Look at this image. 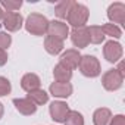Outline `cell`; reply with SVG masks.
<instances>
[{"label": "cell", "mask_w": 125, "mask_h": 125, "mask_svg": "<svg viewBox=\"0 0 125 125\" xmlns=\"http://www.w3.org/2000/svg\"><path fill=\"white\" fill-rule=\"evenodd\" d=\"M68 22L74 27V28H81V27H85L87 21H88V9L87 6L81 5V3H72L71 6V10L66 16Z\"/></svg>", "instance_id": "obj_1"}, {"label": "cell", "mask_w": 125, "mask_h": 125, "mask_svg": "<svg viewBox=\"0 0 125 125\" xmlns=\"http://www.w3.org/2000/svg\"><path fill=\"white\" fill-rule=\"evenodd\" d=\"M25 28L32 35H44L49 28V21L40 13H31L25 21Z\"/></svg>", "instance_id": "obj_2"}, {"label": "cell", "mask_w": 125, "mask_h": 125, "mask_svg": "<svg viewBox=\"0 0 125 125\" xmlns=\"http://www.w3.org/2000/svg\"><path fill=\"white\" fill-rule=\"evenodd\" d=\"M78 68L81 71V74L84 77H88V78H96L100 75V62L97 57L94 56H90V54H85V56H81L80 59V63H78Z\"/></svg>", "instance_id": "obj_3"}, {"label": "cell", "mask_w": 125, "mask_h": 125, "mask_svg": "<svg viewBox=\"0 0 125 125\" xmlns=\"http://www.w3.org/2000/svg\"><path fill=\"white\" fill-rule=\"evenodd\" d=\"M122 83H124V75L118 69L106 71L103 78H102V84H103L104 90H107V91H115V90L121 88Z\"/></svg>", "instance_id": "obj_4"}, {"label": "cell", "mask_w": 125, "mask_h": 125, "mask_svg": "<svg viewBox=\"0 0 125 125\" xmlns=\"http://www.w3.org/2000/svg\"><path fill=\"white\" fill-rule=\"evenodd\" d=\"M103 56L107 62L115 63V62H118L122 57V46L118 41H113V40L107 41L103 47Z\"/></svg>", "instance_id": "obj_5"}, {"label": "cell", "mask_w": 125, "mask_h": 125, "mask_svg": "<svg viewBox=\"0 0 125 125\" xmlns=\"http://www.w3.org/2000/svg\"><path fill=\"white\" fill-rule=\"evenodd\" d=\"M47 34L50 37H54L57 40L63 41L68 37V34H69V28H68V25L65 22H62V21H52V22H49Z\"/></svg>", "instance_id": "obj_6"}, {"label": "cell", "mask_w": 125, "mask_h": 125, "mask_svg": "<svg viewBox=\"0 0 125 125\" xmlns=\"http://www.w3.org/2000/svg\"><path fill=\"white\" fill-rule=\"evenodd\" d=\"M3 25L8 31L10 32H15L18 30H21L22 24H24V19L21 16V13L18 12H5V16H3Z\"/></svg>", "instance_id": "obj_7"}, {"label": "cell", "mask_w": 125, "mask_h": 125, "mask_svg": "<svg viewBox=\"0 0 125 125\" xmlns=\"http://www.w3.org/2000/svg\"><path fill=\"white\" fill-rule=\"evenodd\" d=\"M80 59H81V54L78 53V50L75 49H69L66 50L65 53H62L60 59H59V63L66 66L68 69H75L78 68V63H80Z\"/></svg>", "instance_id": "obj_8"}, {"label": "cell", "mask_w": 125, "mask_h": 125, "mask_svg": "<svg viewBox=\"0 0 125 125\" xmlns=\"http://www.w3.org/2000/svg\"><path fill=\"white\" fill-rule=\"evenodd\" d=\"M107 16L113 22V25L115 24L124 25L125 24V5L121 3V2H116V3L110 5L109 9H107Z\"/></svg>", "instance_id": "obj_9"}, {"label": "cell", "mask_w": 125, "mask_h": 125, "mask_svg": "<svg viewBox=\"0 0 125 125\" xmlns=\"http://www.w3.org/2000/svg\"><path fill=\"white\" fill-rule=\"evenodd\" d=\"M50 116L56 122H65V118L69 112V106L65 102H53L50 104Z\"/></svg>", "instance_id": "obj_10"}, {"label": "cell", "mask_w": 125, "mask_h": 125, "mask_svg": "<svg viewBox=\"0 0 125 125\" xmlns=\"http://www.w3.org/2000/svg\"><path fill=\"white\" fill-rule=\"evenodd\" d=\"M71 40H72L74 46L78 47V49L87 47L88 43H90V37H88V30H87V27L74 28L72 32H71Z\"/></svg>", "instance_id": "obj_11"}, {"label": "cell", "mask_w": 125, "mask_h": 125, "mask_svg": "<svg viewBox=\"0 0 125 125\" xmlns=\"http://www.w3.org/2000/svg\"><path fill=\"white\" fill-rule=\"evenodd\" d=\"M72 85L69 83H53L50 84V93L54 97H60V99H66L72 94Z\"/></svg>", "instance_id": "obj_12"}, {"label": "cell", "mask_w": 125, "mask_h": 125, "mask_svg": "<svg viewBox=\"0 0 125 125\" xmlns=\"http://www.w3.org/2000/svg\"><path fill=\"white\" fill-rule=\"evenodd\" d=\"M13 104H15V107H16V110L19 112V113H22V115H25V116H28V115H32V113H35V110H37V106L30 100V99H13Z\"/></svg>", "instance_id": "obj_13"}, {"label": "cell", "mask_w": 125, "mask_h": 125, "mask_svg": "<svg viewBox=\"0 0 125 125\" xmlns=\"http://www.w3.org/2000/svg\"><path fill=\"white\" fill-rule=\"evenodd\" d=\"M40 84H41V81H40V78H38V75H35V74H25L24 77H22V80H21V87H22V90H25V91H34V90H37V88H40Z\"/></svg>", "instance_id": "obj_14"}, {"label": "cell", "mask_w": 125, "mask_h": 125, "mask_svg": "<svg viewBox=\"0 0 125 125\" xmlns=\"http://www.w3.org/2000/svg\"><path fill=\"white\" fill-rule=\"evenodd\" d=\"M44 49H46L47 53H50V54L54 56V54H57V53H60L62 50H63V41L57 40L54 37L47 35L46 40H44Z\"/></svg>", "instance_id": "obj_15"}, {"label": "cell", "mask_w": 125, "mask_h": 125, "mask_svg": "<svg viewBox=\"0 0 125 125\" xmlns=\"http://www.w3.org/2000/svg\"><path fill=\"white\" fill-rule=\"evenodd\" d=\"M110 119H112V112L107 107H100L93 115L94 125H110Z\"/></svg>", "instance_id": "obj_16"}, {"label": "cell", "mask_w": 125, "mask_h": 125, "mask_svg": "<svg viewBox=\"0 0 125 125\" xmlns=\"http://www.w3.org/2000/svg\"><path fill=\"white\" fill-rule=\"evenodd\" d=\"M53 77H54L56 83H69V80L72 78V71L63 65L57 63L53 69Z\"/></svg>", "instance_id": "obj_17"}, {"label": "cell", "mask_w": 125, "mask_h": 125, "mask_svg": "<svg viewBox=\"0 0 125 125\" xmlns=\"http://www.w3.org/2000/svg\"><path fill=\"white\" fill-rule=\"evenodd\" d=\"M27 99H30L35 106H40V104H44V103L49 102V94H47L44 90L37 88V90H34V91H30Z\"/></svg>", "instance_id": "obj_18"}, {"label": "cell", "mask_w": 125, "mask_h": 125, "mask_svg": "<svg viewBox=\"0 0 125 125\" xmlns=\"http://www.w3.org/2000/svg\"><path fill=\"white\" fill-rule=\"evenodd\" d=\"M74 2H71V0H62V2H59L54 8V13L57 18L60 19H66L69 10H71V6H72Z\"/></svg>", "instance_id": "obj_19"}, {"label": "cell", "mask_w": 125, "mask_h": 125, "mask_svg": "<svg viewBox=\"0 0 125 125\" xmlns=\"http://www.w3.org/2000/svg\"><path fill=\"white\" fill-rule=\"evenodd\" d=\"M87 30H88L90 43H93V44H100V43L104 40V34H103V31H102L100 27L91 25V27H87Z\"/></svg>", "instance_id": "obj_20"}, {"label": "cell", "mask_w": 125, "mask_h": 125, "mask_svg": "<svg viewBox=\"0 0 125 125\" xmlns=\"http://www.w3.org/2000/svg\"><path fill=\"white\" fill-rule=\"evenodd\" d=\"M65 125H84V118L77 110H69L65 118Z\"/></svg>", "instance_id": "obj_21"}, {"label": "cell", "mask_w": 125, "mask_h": 125, "mask_svg": "<svg viewBox=\"0 0 125 125\" xmlns=\"http://www.w3.org/2000/svg\"><path fill=\"white\" fill-rule=\"evenodd\" d=\"M100 28H102V31H103L104 37H106V35H109V37H113V38H119V37L122 35L121 28H119V27H116V25H113V24H104V25H102Z\"/></svg>", "instance_id": "obj_22"}, {"label": "cell", "mask_w": 125, "mask_h": 125, "mask_svg": "<svg viewBox=\"0 0 125 125\" xmlns=\"http://www.w3.org/2000/svg\"><path fill=\"white\" fill-rule=\"evenodd\" d=\"M0 6H2V9L5 8V9H8V12H15V10H18L21 6H22V2L19 0V2H6V0H3V2H0Z\"/></svg>", "instance_id": "obj_23"}, {"label": "cell", "mask_w": 125, "mask_h": 125, "mask_svg": "<svg viewBox=\"0 0 125 125\" xmlns=\"http://www.w3.org/2000/svg\"><path fill=\"white\" fill-rule=\"evenodd\" d=\"M12 90L10 81L5 77H0V96H8Z\"/></svg>", "instance_id": "obj_24"}, {"label": "cell", "mask_w": 125, "mask_h": 125, "mask_svg": "<svg viewBox=\"0 0 125 125\" xmlns=\"http://www.w3.org/2000/svg\"><path fill=\"white\" fill-rule=\"evenodd\" d=\"M12 43V37L8 34V32H0V49L2 50H6Z\"/></svg>", "instance_id": "obj_25"}, {"label": "cell", "mask_w": 125, "mask_h": 125, "mask_svg": "<svg viewBox=\"0 0 125 125\" xmlns=\"http://www.w3.org/2000/svg\"><path fill=\"white\" fill-rule=\"evenodd\" d=\"M110 125H125V116L124 115H116L110 119Z\"/></svg>", "instance_id": "obj_26"}, {"label": "cell", "mask_w": 125, "mask_h": 125, "mask_svg": "<svg viewBox=\"0 0 125 125\" xmlns=\"http://www.w3.org/2000/svg\"><path fill=\"white\" fill-rule=\"evenodd\" d=\"M6 62H8V53H6V50L0 49V66L6 65Z\"/></svg>", "instance_id": "obj_27"}, {"label": "cell", "mask_w": 125, "mask_h": 125, "mask_svg": "<svg viewBox=\"0 0 125 125\" xmlns=\"http://www.w3.org/2000/svg\"><path fill=\"white\" fill-rule=\"evenodd\" d=\"M3 113H5V107H3V104L0 103V119L3 118Z\"/></svg>", "instance_id": "obj_28"}, {"label": "cell", "mask_w": 125, "mask_h": 125, "mask_svg": "<svg viewBox=\"0 0 125 125\" xmlns=\"http://www.w3.org/2000/svg\"><path fill=\"white\" fill-rule=\"evenodd\" d=\"M3 16H5V10L2 9V6H0V21L3 19Z\"/></svg>", "instance_id": "obj_29"}]
</instances>
